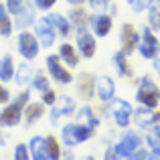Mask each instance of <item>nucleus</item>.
<instances>
[{
	"instance_id": "nucleus-6",
	"label": "nucleus",
	"mask_w": 160,
	"mask_h": 160,
	"mask_svg": "<svg viewBox=\"0 0 160 160\" xmlns=\"http://www.w3.org/2000/svg\"><path fill=\"white\" fill-rule=\"evenodd\" d=\"M75 39H77V51L83 59H93L95 49H98V43H95V35H91L85 28V24L77 27V32H75Z\"/></svg>"
},
{
	"instance_id": "nucleus-31",
	"label": "nucleus",
	"mask_w": 160,
	"mask_h": 160,
	"mask_svg": "<svg viewBox=\"0 0 160 160\" xmlns=\"http://www.w3.org/2000/svg\"><path fill=\"white\" fill-rule=\"evenodd\" d=\"M148 24H150V31H160V10L158 8H152L148 14Z\"/></svg>"
},
{
	"instance_id": "nucleus-11",
	"label": "nucleus",
	"mask_w": 160,
	"mask_h": 160,
	"mask_svg": "<svg viewBox=\"0 0 160 160\" xmlns=\"http://www.w3.org/2000/svg\"><path fill=\"white\" fill-rule=\"evenodd\" d=\"M73 113H75V102L67 95H61L51 106V124H57L59 118H67V116H73Z\"/></svg>"
},
{
	"instance_id": "nucleus-10",
	"label": "nucleus",
	"mask_w": 160,
	"mask_h": 160,
	"mask_svg": "<svg viewBox=\"0 0 160 160\" xmlns=\"http://www.w3.org/2000/svg\"><path fill=\"white\" fill-rule=\"evenodd\" d=\"M138 51L144 59H154L158 55V49H160V43L158 39L154 37V32L150 31L148 27H144V31H142V37H140V43H138Z\"/></svg>"
},
{
	"instance_id": "nucleus-34",
	"label": "nucleus",
	"mask_w": 160,
	"mask_h": 160,
	"mask_svg": "<svg viewBox=\"0 0 160 160\" xmlns=\"http://www.w3.org/2000/svg\"><path fill=\"white\" fill-rule=\"evenodd\" d=\"M152 2H154V0H134L132 6H134V10H136V12H142V10H146V8L152 6Z\"/></svg>"
},
{
	"instance_id": "nucleus-12",
	"label": "nucleus",
	"mask_w": 160,
	"mask_h": 160,
	"mask_svg": "<svg viewBox=\"0 0 160 160\" xmlns=\"http://www.w3.org/2000/svg\"><path fill=\"white\" fill-rule=\"evenodd\" d=\"M87 20H89V27H91V31H93L95 37H108L109 31H112V16L109 14L95 12V14H91Z\"/></svg>"
},
{
	"instance_id": "nucleus-22",
	"label": "nucleus",
	"mask_w": 160,
	"mask_h": 160,
	"mask_svg": "<svg viewBox=\"0 0 160 160\" xmlns=\"http://www.w3.org/2000/svg\"><path fill=\"white\" fill-rule=\"evenodd\" d=\"M14 27L16 28H27V27H31V24H35V4L32 6H27L22 12H18V14L14 16Z\"/></svg>"
},
{
	"instance_id": "nucleus-4",
	"label": "nucleus",
	"mask_w": 160,
	"mask_h": 160,
	"mask_svg": "<svg viewBox=\"0 0 160 160\" xmlns=\"http://www.w3.org/2000/svg\"><path fill=\"white\" fill-rule=\"evenodd\" d=\"M140 144H142V138L138 136L136 132L128 130V132L122 136V140L118 142L112 150H113V154H116V158H132V154L140 148Z\"/></svg>"
},
{
	"instance_id": "nucleus-28",
	"label": "nucleus",
	"mask_w": 160,
	"mask_h": 160,
	"mask_svg": "<svg viewBox=\"0 0 160 160\" xmlns=\"http://www.w3.org/2000/svg\"><path fill=\"white\" fill-rule=\"evenodd\" d=\"M28 0H6V2H4V6H6V10L10 12V16H16L18 14V12H22L24 8L28 6Z\"/></svg>"
},
{
	"instance_id": "nucleus-15",
	"label": "nucleus",
	"mask_w": 160,
	"mask_h": 160,
	"mask_svg": "<svg viewBox=\"0 0 160 160\" xmlns=\"http://www.w3.org/2000/svg\"><path fill=\"white\" fill-rule=\"evenodd\" d=\"M77 93L83 99H91L95 95V77L91 73H81L77 77Z\"/></svg>"
},
{
	"instance_id": "nucleus-39",
	"label": "nucleus",
	"mask_w": 160,
	"mask_h": 160,
	"mask_svg": "<svg viewBox=\"0 0 160 160\" xmlns=\"http://www.w3.org/2000/svg\"><path fill=\"white\" fill-rule=\"evenodd\" d=\"M148 158H152V160H160V148H152L148 152Z\"/></svg>"
},
{
	"instance_id": "nucleus-44",
	"label": "nucleus",
	"mask_w": 160,
	"mask_h": 160,
	"mask_svg": "<svg viewBox=\"0 0 160 160\" xmlns=\"http://www.w3.org/2000/svg\"><path fill=\"white\" fill-rule=\"evenodd\" d=\"M158 4H160V0H158Z\"/></svg>"
},
{
	"instance_id": "nucleus-13",
	"label": "nucleus",
	"mask_w": 160,
	"mask_h": 160,
	"mask_svg": "<svg viewBox=\"0 0 160 160\" xmlns=\"http://www.w3.org/2000/svg\"><path fill=\"white\" fill-rule=\"evenodd\" d=\"M113 93H116V85H113L112 77H108V75L95 77V95L102 102H109L113 98Z\"/></svg>"
},
{
	"instance_id": "nucleus-43",
	"label": "nucleus",
	"mask_w": 160,
	"mask_h": 160,
	"mask_svg": "<svg viewBox=\"0 0 160 160\" xmlns=\"http://www.w3.org/2000/svg\"><path fill=\"white\" fill-rule=\"evenodd\" d=\"M128 2H130V4H132V2H134V0H128Z\"/></svg>"
},
{
	"instance_id": "nucleus-35",
	"label": "nucleus",
	"mask_w": 160,
	"mask_h": 160,
	"mask_svg": "<svg viewBox=\"0 0 160 160\" xmlns=\"http://www.w3.org/2000/svg\"><path fill=\"white\" fill-rule=\"evenodd\" d=\"M55 99H57V95H55V91L51 89V87H49L47 91H43V99H41V102H43L45 106H53Z\"/></svg>"
},
{
	"instance_id": "nucleus-36",
	"label": "nucleus",
	"mask_w": 160,
	"mask_h": 160,
	"mask_svg": "<svg viewBox=\"0 0 160 160\" xmlns=\"http://www.w3.org/2000/svg\"><path fill=\"white\" fill-rule=\"evenodd\" d=\"M55 2H57V0H32V4H35L37 8H41V10H49L51 6H55Z\"/></svg>"
},
{
	"instance_id": "nucleus-23",
	"label": "nucleus",
	"mask_w": 160,
	"mask_h": 160,
	"mask_svg": "<svg viewBox=\"0 0 160 160\" xmlns=\"http://www.w3.org/2000/svg\"><path fill=\"white\" fill-rule=\"evenodd\" d=\"M12 28H14V22H12V18H10V12L0 2V37H10Z\"/></svg>"
},
{
	"instance_id": "nucleus-26",
	"label": "nucleus",
	"mask_w": 160,
	"mask_h": 160,
	"mask_svg": "<svg viewBox=\"0 0 160 160\" xmlns=\"http://www.w3.org/2000/svg\"><path fill=\"white\" fill-rule=\"evenodd\" d=\"M32 75H35V71H32L27 63H20L18 69L14 71V79H12V81H16L18 85H24V83H28L32 79Z\"/></svg>"
},
{
	"instance_id": "nucleus-5",
	"label": "nucleus",
	"mask_w": 160,
	"mask_h": 160,
	"mask_svg": "<svg viewBox=\"0 0 160 160\" xmlns=\"http://www.w3.org/2000/svg\"><path fill=\"white\" fill-rule=\"evenodd\" d=\"M16 47H18L20 57H24L27 61H32L41 51V43H39V39H37V35L35 32H28V31H22L18 35Z\"/></svg>"
},
{
	"instance_id": "nucleus-7",
	"label": "nucleus",
	"mask_w": 160,
	"mask_h": 160,
	"mask_svg": "<svg viewBox=\"0 0 160 160\" xmlns=\"http://www.w3.org/2000/svg\"><path fill=\"white\" fill-rule=\"evenodd\" d=\"M45 63H47V69H49V73H51V77L57 83H61V85L73 83V73H71L65 65H61L59 55H49V57L45 59Z\"/></svg>"
},
{
	"instance_id": "nucleus-40",
	"label": "nucleus",
	"mask_w": 160,
	"mask_h": 160,
	"mask_svg": "<svg viewBox=\"0 0 160 160\" xmlns=\"http://www.w3.org/2000/svg\"><path fill=\"white\" fill-rule=\"evenodd\" d=\"M154 69H156V73L160 75V57H154Z\"/></svg>"
},
{
	"instance_id": "nucleus-18",
	"label": "nucleus",
	"mask_w": 160,
	"mask_h": 160,
	"mask_svg": "<svg viewBox=\"0 0 160 160\" xmlns=\"http://www.w3.org/2000/svg\"><path fill=\"white\" fill-rule=\"evenodd\" d=\"M112 63L113 67H116V71L122 75V77H132L134 71H132V65H130L128 61V55H126L124 51H116L112 55Z\"/></svg>"
},
{
	"instance_id": "nucleus-30",
	"label": "nucleus",
	"mask_w": 160,
	"mask_h": 160,
	"mask_svg": "<svg viewBox=\"0 0 160 160\" xmlns=\"http://www.w3.org/2000/svg\"><path fill=\"white\" fill-rule=\"evenodd\" d=\"M47 150H49V158L51 160L61 158V148H59L57 140H55L53 136H47Z\"/></svg>"
},
{
	"instance_id": "nucleus-32",
	"label": "nucleus",
	"mask_w": 160,
	"mask_h": 160,
	"mask_svg": "<svg viewBox=\"0 0 160 160\" xmlns=\"http://www.w3.org/2000/svg\"><path fill=\"white\" fill-rule=\"evenodd\" d=\"M14 158H16V160H28V158H31L28 144H16V148H14Z\"/></svg>"
},
{
	"instance_id": "nucleus-20",
	"label": "nucleus",
	"mask_w": 160,
	"mask_h": 160,
	"mask_svg": "<svg viewBox=\"0 0 160 160\" xmlns=\"http://www.w3.org/2000/svg\"><path fill=\"white\" fill-rule=\"evenodd\" d=\"M22 116H24V120H27V126L35 124L37 120H41V118L45 116V103L43 102H35V103L28 102L27 106H24Z\"/></svg>"
},
{
	"instance_id": "nucleus-3",
	"label": "nucleus",
	"mask_w": 160,
	"mask_h": 160,
	"mask_svg": "<svg viewBox=\"0 0 160 160\" xmlns=\"http://www.w3.org/2000/svg\"><path fill=\"white\" fill-rule=\"evenodd\" d=\"M136 99H138V103H142L144 108L154 109L158 106V102H160V89L154 85L152 79L142 77L140 79V87H138V91H136Z\"/></svg>"
},
{
	"instance_id": "nucleus-9",
	"label": "nucleus",
	"mask_w": 160,
	"mask_h": 160,
	"mask_svg": "<svg viewBox=\"0 0 160 160\" xmlns=\"http://www.w3.org/2000/svg\"><path fill=\"white\" fill-rule=\"evenodd\" d=\"M109 112H112V118L120 128H128L130 120H132V106L124 99H109Z\"/></svg>"
},
{
	"instance_id": "nucleus-19",
	"label": "nucleus",
	"mask_w": 160,
	"mask_h": 160,
	"mask_svg": "<svg viewBox=\"0 0 160 160\" xmlns=\"http://www.w3.org/2000/svg\"><path fill=\"white\" fill-rule=\"evenodd\" d=\"M59 59H61V63H65L69 69H73V67L79 65L77 49H75L73 45H69V43H63L61 47H59Z\"/></svg>"
},
{
	"instance_id": "nucleus-24",
	"label": "nucleus",
	"mask_w": 160,
	"mask_h": 160,
	"mask_svg": "<svg viewBox=\"0 0 160 160\" xmlns=\"http://www.w3.org/2000/svg\"><path fill=\"white\" fill-rule=\"evenodd\" d=\"M158 113H150V108H140L134 112V120H136V124L140 126V128H148V126H152L154 122H156Z\"/></svg>"
},
{
	"instance_id": "nucleus-42",
	"label": "nucleus",
	"mask_w": 160,
	"mask_h": 160,
	"mask_svg": "<svg viewBox=\"0 0 160 160\" xmlns=\"http://www.w3.org/2000/svg\"><path fill=\"white\" fill-rule=\"evenodd\" d=\"M0 130H2V128H0ZM0 146H4V136H2V134H0Z\"/></svg>"
},
{
	"instance_id": "nucleus-16",
	"label": "nucleus",
	"mask_w": 160,
	"mask_h": 160,
	"mask_svg": "<svg viewBox=\"0 0 160 160\" xmlns=\"http://www.w3.org/2000/svg\"><path fill=\"white\" fill-rule=\"evenodd\" d=\"M140 43V35L136 32V28L132 24H124L122 27V45H124V53L126 55H132L134 49L138 47Z\"/></svg>"
},
{
	"instance_id": "nucleus-25",
	"label": "nucleus",
	"mask_w": 160,
	"mask_h": 160,
	"mask_svg": "<svg viewBox=\"0 0 160 160\" xmlns=\"http://www.w3.org/2000/svg\"><path fill=\"white\" fill-rule=\"evenodd\" d=\"M77 122H79V124L89 126V128H93V130L99 126V120L93 116V109H91L89 106H83V108L77 112Z\"/></svg>"
},
{
	"instance_id": "nucleus-27",
	"label": "nucleus",
	"mask_w": 160,
	"mask_h": 160,
	"mask_svg": "<svg viewBox=\"0 0 160 160\" xmlns=\"http://www.w3.org/2000/svg\"><path fill=\"white\" fill-rule=\"evenodd\" d=\"M31 87H32V89H37V91H41V93H43V91H47L49 87H51V85H49V77H47V75H43V73L32 75Z\"/></svg>"
},
{
	"instance_id": "nucleus-8",
	"label": "nucleus",
	"mask_w": 160,
	"mask_h": 160,
	"mask_svg": "<svg viewBox=\"0 0 160 160\" xmlns=\"http://www.w3.org/2000/svg\"><path fill=\"white\" fill-rule=\"evenodd\" d=\"M35 35H37V39H39L41 47H45V49H51L55 45V39H57V31H55L53 22L47 18V16H43V18L37 20Z\"/></svg>"
},
{
	"instance_id": "nucleus-2",
	"label": "nucleus",
	"mask_w": 160,
	"mask_h": 160,
	"mask_svg": "<svg viewBox=\"0 0 160 160\" xmlns=\"http://www.w3.org/2000/svg\"><path fill=\"white\" fill-rule=\"evenodd\" d=\"M91 136H93V128L85 124H67L61 128V138L67 148H75V146L87 142Z\"/></svg>"
},
{
	"instance_id": "nucleus-41",
	"label": "nucleus",
	"mask_w": 160,
	"mask_h": 160,
	"mask_svg": "<svg viewBox=\"0 0 160 160\" xmlns=\"http://www.w3.org/2000/svg\"><path fill=\"white\" fill-rule=\"evenodd\" d=\"M69 4H73V6H77V4H83V2H87V0H67Z\"/></svg>"
},
{
	"instance_id": "nucleus-17",
	"label": "nucleus",
	"mask_w": 160,
	"mask_h": 160,
	"mask_svg": "<svg viewBox=\"0 0 160 160\" xmlns=\"http://www.w3.org/2000/svg\"><path fill=\"white\" fill-rule=\"evenodd\" d=\"M47 18L53 22V27H55V31H57V35L65 37V39L71 35V31H73V24H71L69 18H65V16L59 14V12H51V14H47Z\"/></svg>"
},
{
	"instance_id": "nucleus-14",
	"label": "nucleus",
	"mask_w": 160,
	"mask_h": 160,
	"mask_svg": "<svg viewBox=\"0 0 160 160\" xmlns=\"http://www.w3.org/2000/svg\"><path fill=\"white\" fill-rule=\"evenodd\" d=\"M28 152H31L32 160H51L47 150V138L43 136H32L28 142Z\"/></svg>"
},
{
	"instance_id": "nucleus-33",
	"label": "nucleus",
	"mask_w": 160,
	"mask_h": 160,
	"mask_svg": "<svg viewBox=\"0 0 160 160\" xmlns=\"http://www.w3.org/2000/svg\"><path fill=\"white\" fill-rule=\"evenodd\" d=\"M89 6H91V10L93 12H103L108 6V0H89Z\"/></svg>"
},
{
	"instance_id": "nucleus-29",
	"label": "nucleus",
	"mask_w": 160,
	"mask_h": 160,
	"mask_svg": "<svg viewBox=\"0 0 160 160\" xmlns=\"http://www.w3.org/2000/svg\"><path fill=\"white\" fill-rule=\"evenodd\" d=\"M69 20H71V24H75V27H81V24L87 22V14L83 12V8H73L71 14H69Z\"/></svg>"
},
{
	"instance_id": "nucleus-1",
	"label": "nucleus",
	"mask_w": 160,
	"mask_h": 160,
	"mask_svg": "<svg viewBox=\"0 0 160 160\" xmlns=\"http://www.w3.org/2000/svg\"><path fill=\"white\" fill-rule=\"evenodd\" d=\"M28 102H31V93H28V91H22L12 103H8V106L0 112V128H14V126H18V122L22 120L24 106H27Z\"/></svg>"
},
{
	"instance_id": "nucleus-37",
	"label": "nucleus",
	"mask_w": 160,
	"mask_h": 160,
	"mask_svg": "<svg viewBox=\"0 0 160 160\" xmlns=\"http://www.w3.org/2000/svg\"><path fill=\"white\" fill-rule=\"evenodd\" d=\"M10 102V91H8V87L2 85V81H0V106H4V103Z\"/></svg>"
},
{
	"instance_id": "nucleus-38",
	"label": "nucleus",
	"mask_w": 160,
	"mask_h": 160,
	"mask_svg": "<svg viewBox=\"0 0 160 160\" xmlns=\"http://www.w3.org/2000/svg\"><path fill=\"white\" fill-rule=\"evenodd\" d=\"M136 158H148V150H140L138 148L136 152L132 154V160H136Z\"/></svg>"
},
{
	"instance_id": "nucleus-21",
	"label": "nucleus",
	"mask_w": 160,
	"mask_h": 160,
	"mask_svg": "<svg viewBox=\"0 0 160 160\" xmlns=\"http://www.w3.org/2000/svg\"><path fill=\"white\" fill-rule=\"evenodd\" d=\"M14 71H16V65H14V59L10 55H4L0 59V81L2 83H8L14 79Z\"/></svg>"
}]
</instances>
